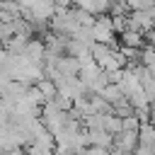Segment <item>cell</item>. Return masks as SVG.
<instances>
[{
  "instance_id": "14",
  "label": "cell",
  "mask_w": 155,
  "mask_h": 155,
  "mask_svg": "<svg viewBox=\"0 0 155 155\" xmlns=\"http://www.w3.org/2000/svg\"><path fill=\"white\" fill-rule=\"evenodd\" d=\"M140 126H143V124H140V119H138L136 114L124 119V131H133V133H138V131H140Z\"/></svg>"
},
{
  "instance_id": "6",
  "label": "cell",
  "mask_w": 155,
  "mask_h": 155,
  "mask_svg": "<svg viewBox=\"0 0 155 155\" xmlns=\"http://www.w3.org/2000/svg\"><path fill=\"white\" fill-rule=\"evenodd\" d=\"M58 73L63 78H80V61L73 56H63L58 61Z\"/></svg>"
},
{
  "instance_id": "8",
  "label": "cell",
  "mask_w": 155,
  "mask_h": 155,
  "mask_svg": "<svg viewBox=\"0 0 155 155\" xmlns=\"http://www.w3.org/2000/svg\"><path fill=\"white\" fill-rule=\"evenodd\" d=\"M104 131L111 133V136H119V133L124 131V119L116 116V114H107V116H104Z\"/></svg>"
},
{
  "instance_id": "2",
  "label": "cell",
  "mask_w": 155,
  "mask_h": 155,
  "mask_svg": "<svg viewBox=\"0 0 155 155\" xmlns=\"http://www.w3.org/2000/svg\"><path fill=\"white\" fill-rule=\"evenodd\" d=\"M24 58L31 63V65H39V68H44V58H46V44H44V39H31L29 44H27V48H24Z\"/></svg>"
},
{
  "instance_id": "3",
  "label": "cell",
  "mask_w": 155,
  "mask_h": 155,
  "mask_svg": "<svg viewBox=\"0 0 155 155\" xmlns=\"http://www.w3.org/2000/svg\"><path fill=\"white\" fill-rule=\"evenodd\" d=\"M85 136H87V143L94 148H107V150L114 148V136L107 133L104 128H85Z\"/></svg>"
},
{
  "instance_id": "15",
  "label": "cell",
  "mask_w": 155,
  "mask_h": 155,
  "mask_svg": "<svg viewBox=\"0 0 155 155\" xmlns=\"http://www.w3.org/2000/svg\"><path fill=\"white\" fill-rule=\"evenodd\" d=\"M150 124H155V102H153V107H150Z\"/></svg>"
},
{
  "instance_id": "4",
  "label": "cell",
  "mask_w": 155,
  "mask_h": 155,
  "mask_svg": "<svg viewBox=\"0 0 155 155\" xmlns=\"http://www.w3.org/2000/svg\"><path fill=\"white\" fill-rule=\"evenodd\" d=\"M138 143H140V138H138V133H133V131H121L119 136H114V148H119V150L126 153V155H133L136 148H138Z\"/></svg>"
},
{
  "instance_id": "11",
  "label": "cell",
  "mask_w": 155,
  "mask_h": 155,
  "mask_svg": "<svg viewBox=\"0 0 155 155\" xmlns=\"http://www.w3.org/2000/svg\"><path fill=\"white\" fill-rule=\"evenodd\" d=\"M114 114H116V116H121V119H126V116H133V114H136V109H133V104H131L128 99H121L119 104H114Z\"/></svg>"
},
{
  "instance_id": "5",
  "label": "cell",
  "mask_w": 155,
  "mask_h": 155,
  "mask_svg": "<svg viewBox=\"0 0 155 155\" xmlns=\"http://www.w3.org/2000/svg\"><path fill=\"white\" fill-rule=\"evenodd\" d=\"M119 44L121 46H126V48H136V51H143L148 44H145V34H140V31H131V29H126L121 36H119Z\"/></svg>"
},
{
  "instance_id": "10",
  "label": "cell",
  "mask_w": 155,
  "mask_h": 155,
  "mask_svg": "<svg viewBox=\"0 0 155 155\" xmlns=\"http://www.w3.org/2000/svg\"><path fill=\"white\" fill-rule=\"evenodd\" d=\"M138 138H140V143H143V145L155 148V124H143V126H140V131H138Z\"/></svg>"
},
{
  "instance_id": "9",
  "label": "cell",
  "mask_w": 155,
  "mask_h": 155,
  "mask_svg": "<svg viewBox=\"0 0 155 155\" xmlns=\"http://www.w3.org/2000/svg\"><path fill=\"white\" fill-rule=\"evenodd\" d=\"M36 87H39V92L51 102V99H56L58 97V85L53 82V80H48V78H44L41 82H36Z\"/></svg>"
},
{
  "instance_id": "7",
  "label": "cell",
  "mask_w": 155,
  "mask_h": 155,
  "mask_svg": "<svg viewBox=\"0 0 155 155\" xmlns=\"http://www.w3.org/2000/svg\"><path fill=\"white\" fill-rule=\"evenodd\" d=\"M99 97H102V99H104V102H109V104H111V107H114V104H119V102H121V99H126V97H124V92H121V87H119V85H107V87H104V90H102V94H99Z\"/></svg>"
},
{
  "instance_id": "13",
  "label": "cell",
  "mask_w": 155,
  "mask_h": 155,
  "mask_svg": "<svg viewBox=\"0 0 155 155\" xmlns=\"http://www.w3.org/2000/svg\"><path fill=\"white\" fill-rule=\"evenodd\" d=\"M140 65H145V68L155 65V46H145L140 51Z\"/></svg>"
},
{
  "instance_id": "12",
  "label": "cell",
  "mask_w": 155,
  "mask_h": 155,
  "mask_svg": "<svg viewBox=\"0 0 155 155\" xmlns=\"http://www.w3.org/2000/svg\"><path fill=\"white\" fill-rule=\"evenodd\" d=\"M73 7H78V10H85V12L94 15V17H99V7H97V0H73Z\"/></svg>"
},
{
  "instance_id": "1",
  "label": "cell",
  "mask_w": 155,
  "mask_h": 155,
  "mask_svg": "<svg viewBox=\"0 0 155 155\" xmlns=\"http://www.w3.org/2000/svg\"><path fill=\"white\" fill-rule=\"evenodd\" d=\"M92 39H94V44H104V46H111V48H116L119 51V36H116V31H114V19H111V15H99L97 17V22H94V27H92Z\"/></svg>"
}]
</instances>
